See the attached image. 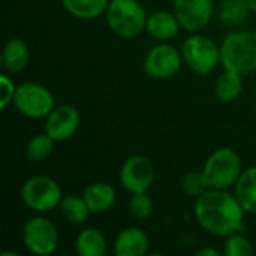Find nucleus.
<instances>
[{
	"label": "nucleus",
	"mask_w": 256,
	"mask_h": 256,
	"mask_svg": "<svg viewBox=\"0 0 256 256\" xmlns=\"http://www.w3.org/2000/svg\"><path fill=\"white\" fill-rule=\"evenodd\" d=\"M244 208L226 189H208L196 198L195 218L201 228L218 237H228L244 230Z\"/></svg>",
	"instance_id": "1"
},
{
	"label": "nucleus",
	"mask_w": 256,
	"mask_h": 256,
	"mask_svg": "<svg viewBox=\"0 0 256 256\" xmlns=\"http://www.w3.org/2000/svg\"><path fill=\"white\" fill-rule=\"evenodd\" d=\"M220 63L242 75L256 70V32H231L220 45Z\"/></svg>",
	"instance_id": "2"
},
{
	"label": "nucleus",
	"mask_w": 256,
	"mask_h": 256,
	"mask_svg": "<svg viewBox=\"0 0 256 256\" xmlns=\"http://www.w3.org/2000/svg\"><path fill=\"white\" fill-rule=\"evenodd\" d=\"M105 14L110 28L122 38L142 33L148 18L138 0H111Z\"/></svg>",
	"instance_id": "3"
},
{
	"label": "nucleus",
	"mask_w": 256,
	"mask_h": 256,
	"mask_svg": "<svg viewBox=\"0 0 256 256\" xmlns=\"http://www.w3.org/2000/svg\"><path fill=\"white\" fill-rule=\"evenodd\" d=\"M202 172L210 189H228L236 186L243 172L240 154L228 147L218 148L208 156Z\"/></svg>",
	"instance_id": "4"
},
{
	"label": "nucleus",
	"mask_w": 256,
	"mask_h": 256,
	"mask_svg": "<svg viewBox=\"0 0 256 256\" xmlns=\"http://www.w3.org/2000/svg\"><path fill=\"white\" fill-rule=\"evenodd\" d=\"M182 56L195 74L207 76L220 63V46L207 36L192 34L184 40Z\"/></svg>",
	"instance_id": "5"
},
{
	"label": "nucleus",
	"mask_w": 256,
	"mask_h": 256,
	"mask_svg": "<svg viewBox=\"0 0 256 256\" xmlns=\"http://www.w3.org/2000/svg\"><path fill=\"white\" fill-rule=\"evenodd\" d=\"M22 202L33 212L45 213L60 206L63 196L58 183L48 176L30 177L21 188Z\"/></svg>",
	"instance_id": "6"
},
{
	"label": "nucleus",
	"mask_w": 256,
	"mask_h": 256,
	"mask_svg": "<svg viewBox=\"0 0 256 256\" xmlns=\"http://www.w3.org/2000/svg\"><path fill=\"white\" fill-rule=\"evenodd\" d=\"M14 105L28 118H44L54 110V98L45 86L28 81L16 87Z\"/></svg>",
	"instance_id": "7"
},
{
	"label": "nucleus",
	"mask_w": 256,
	"mask_h": 256,
	"mask_svg": "<svg viewBox=\"0 0 256 256\" xmlns=\"http://www.w3.org/2000/svg\"><path fill=\"white\" fill-rule=\"evenodd\" d=\"M22 242L33 255H51L58 244V232L56 225L42 216L32 218L22 228Z\"/></svg>",
	"instance_id": "8"
},
{
	"label": "nucleus",
	"mask_w": 256,
	"mask_h": 256,
	"mask_svg": "<svg viewBox=\"0 0 256 256\" xmlns=\"http://www.w3.org/2000/svg\"><path fill=\"white\" fill-rule=\"evenodd\" d=\"M154 166L148 158L134 154L120 168V183L130 194L147 192L154 182Z\"/></svg>",
	"instance_id": "9"
},
{
	"label": "nucleus",
	"mask_w": 256,
	"mask_h": 256,
	"mask_svg": "<svg viewBox=\"0 0 256 256\" xmlns=\"http://www.w3.org/2000/svg\"><path fill=\"white\" fill-rule=\"evenodd\" d=\"M178 50L170 44L153 46L144 58V70L153 80H168L174 76L182 66Z\"/></svg>",
	"instance_id": "10"
},
{
	"label": "nucleus",
	"mask_w": 256,
	"mask_h": 256,
	"mask_svg": "<svg viewBox=\"0 0 256 256\" xmlns=\"http://www.w3.org/2000/svg\"><path fill=\"white\" fill-rule=\"evenodd\" d=\"M213 0H176L174 14L180 26L188 32H200L213 16Z\"/></svg>",
	"instance_id": "11"
},
{
	"label": "nucleus",
	"mask_w": 256,
	"mask_h": 256,
	"mask_svg": "<svg viewBox=\"0 0 256 256\" xmlns=\"http://www.w3.org/2000/svg\"><path fill=\"white\" fill-rule=\"evenodd\" d=\"M80 126V112L72 105H60L46 117L45 132L57 142L66 141L76 132Z\"/></svg>",
	"instance_id": "12"
},
{
	"label": "nucleus",
	"mask_w": 256,
	"mask_h": 256,
	"mask_svg": "<svg viewBox=\"0 0 256 256\" xmlns=\"http://www.w3.org/2000/svg\"><path fill=\"white\" fill-rule=\"evenodd\" d=\"M147 234L136 226L123 230L114 242L116 256H142L148 250Z\"/></svg>",
	"instance_id": "13"
},
{
	"label": "nucleus",
	"mask_w": 256,
	"mask_h": 256,
	"mask_svg": "<svg viewBox=\"0 0 256 256\" xmlns=\"http://www.w3.org/2000/svg\"><path fill=\"white\" fill-rule=\"evenodd\" d=\"M82 198L92 213L100 214L112 208L116 202V190L111 184L105 182H96L84 189Z\"/></svg>",
	"instance_id": "14"
},
{
	"label": "nucleus",
	"mask_w": 256,
	"mask_h": 256,
	"mask_svg": "<svg viewBox=\"0 0 256 256\" xmlns=\"http://www.w3.org/2000/svg\"><path fill=\"white\" fill-rule=\"evenodd\" d=\"M180 21L176 14L168 10H158L147 18L146 30L158 40L172 39L180 28Z\"/></svg>",
	"instance_id": "15"
},
{
	"label": "nucleus",
	"mask_w": 256,
	"mask_h": 256,
	"mask_svg": "<svg viewBox=\"0 0 256 256\" xmlns=\"http://www.w3.org/2000/svg\"><path fill=\"white\" fill-rule=\"evenodd\" d=\"M30 58L28 46L22 39H9L2 51V64L9 74H18L26 69Z\"/></svg>",
	"instance_id": "16"
},
{
	"label": "nucleus",
	"mask_w": 256,
	"mask_h": 256,
	"mask_svg": "<svg viewBox=\"0 0 256 256\" xmlns=\"http://www.w3.org/2000/svg\"><path fill=\"white\" fill-rule=\"evenodd\" d=\"M75 252L80 256H104L106 254V238L96 228H86L75 240Z\"/></svg>",
	"instance_id": "17"
},
{
	"label": "nucleus",
	"mask_w": 256,
	"mask_h": 256,
	"mask_svg": "<svg viewBox=\"0 0 256 256\" xmlns=\"http://www.w3.org/2000/svg\"><path fill=\"white\" fill-rule=\"evenodd\" d=\"M236 196L246 213L256 214V166L242 172L236 183Z\"/></svg>",
	"instance_id": "18"
},
{
	"label": "nucleus",
	"mask_w": 256,
	"mask_h": 256,
	"mask_svg": "<svg viewBox=\"0 0 256 256\" xmlns=\"http://www.w3.org/2000/svg\"><path fill=\"white\" fill-rule=\"evenodd\" d=\"M214 92L220 102H225V104L234 102L243 92L242 74L231 70V69H225L216 80Z\"/></svg>",
	"instance_id": "19"
},
{
	"label": "nucleus",
	"mask_w": 256,
	"mask_h": 256,
	"mask_svg": "<svg viewBox=\"0 0 256 256\" xmlns=\"http://www.w3.org/2000/svg\"><path fill=\"white\" fill-rule=\"evenodd\" d=\"M62 3L72 16L93 20L106 12L110 0H62Z\"/></svg>",
	"instance_id": "20"
},
{
	"label": "nucleus",
	"mask_w": 256,
	"mask_h": 256,
	"mask_svg": "<svg viewBox=\"0 0 256 256\" xmlns=\"http://www.w3.org/2000/svg\"><path fill=\"white\" fill-rule=\"evenodd\" d=\"M249 10L248 0H224L219 8V20L224 26L236 27L248 20Z\"/></svg>",
	"instance_id": "21"
},
{
	"label": "nucleus",
	"mask_w": 256,
	"mask_h": 256,
	"mask_svg": "<svg viewBox=\"0 0 256 256\" xmlns=\"http://www.w3.org/2000/svg\"><path fill=\"white\" fill-rule=\"evenodd\" d=\"M60 212L63 218L74 224V225H81L87 220L88 214L92 213L87 207V202L84 201L82 196L76 195H69L64 196L60 202Z\"/></svg>",
	"instance_id": "22"
},
{
	"label": "nucleus",
	"mask_w": 256,
	"mask_h": 256,
	"mask_svg": "<svg viewBox=\"0 0 256 256\" xmlns=\"http://www.w3.org/2000/svg\"><path fill=\"white\" fill-rule=\"evenodd\" d=\"M54 140L45 132V134H38L34 136H32L26 146V156L28 160L33 162H40L44 159H46L52 148H54Z\"/></svg>",
	"instance_id": "23"
},
{
	"label": "nucleus",
	"mask_w": 256,
	"mask_h": 256,
	"mask_svg": "<svg viewBox=\"0 0 256 256\" xmlns=\"http://www.w3.org/2000/svg\"><path fill=\"white\" fill-rule=\"evenodd\" d=\"M182 190L189 195V196H201L202 194H206L210 186L206 180V176L204 172H198V171H192V172H188L183 178H182Z\"/></svg>",
	"instance_id": "24"
},
{
	"label": "nucleus",
	"mask_w": 256,
	"mask_h": 256,
	"mask_svg": "<svg viewBox=\"0 0 256 256\" xmlns=\"http://www.w3.org/2000/svg\"><path fill=\"white\" fill-rule=\"evenodd\" d=\"M153 200L147 195V192L132 194V198L129 201V213L138 219L144 220L152 216L153 213Z\"/></svg>",
	"instance_id": "25"
},
{
	"label": "nucleus",
	"mask_w": 256,
	"mask_h": 256,
	"mask_svg": "<svg viewBox=\"0 0 256 256\" xmlns=\"http://www.w3.org/2000/svg\"><path fill=\"white\" fill-rule=\"evenodd\" d=\"M224 254L225 256H250L254 254V246L246 237L236 232L226 237Z\"/></svg>",
	"instance_id": "26"
},
{
	"label": "nucleus",
	"mask_w": 256,
	"mask_h": 256,
	"mask_svg": "<svg viewBox=\"0 0 256 256\" xmlns=\"http://www.w3.org/2000/svg\"><path fill=\"white\" fill-rule=\"evenodd\" d=\"M0 86H2V100H0V110H4L10 102H14V96H15V84L12 82V80L2 74L0 75Z\"/></svg>",
	"instance_id": "27"
},
{
	"label": "nucleus",
	"mask_w": 256,
	"mask_h": 256,
	"mask_svg": "<svg viewBox=\"0 0 256 256\" xmlns=\"http://www.w3.org/2000/svg\"><path fill=\"white\" fill-rule=\"evenodd\" d=\"M196 256H219V252L216 249H212V248H206V249H201L196 252Z\"/></svg>",
	"instance_id": "28"
},
{
	"label": "nucleus",
	"mask_w": 256,
	"mask_h": 256,
	"mask_svg": "<svg viewBox=\"0 0 256 256\" xmlns=\"http://www.w3.org/2000/svg\"><path fill=\"white\" fill-rule=\"evenodd\" d=\"M248 4H249L250 10L256 12V0H248Z\"/></svg>",
	"instance_id": "29"
},
{
	"label": "nucleus",
	"mask_w": 256,
	"mask_h": 256,
	"mask_svg": "<svg viewBox=\"0 0 256 256\" xmlns=\"http://www.w3.org/2000/svg\"><path fill=\"white\" fill-rule=\"evenodd\" d=\"M9 255L16 256L18 254H16V252H3V254H2V256H9Z\"/></svg>",
	"instance_id": "30"
}]
</instances>
